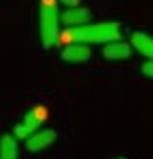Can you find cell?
I'll return each mask as SVG.
<instances>
[{
  "label": "cell",
  "mask_w": 153,
  "mask_h": 159,
  "mask_svg": "<svg viewBox=\"0 0 153 159\" xmlns=\"http://www.w3.org/2000/svg\"><path fill=\"white\" fill-rule=\"evenodd\" d=\"M122 40V27L118 21H99V23H86L78 27H65L61 32V42H80L86 46L92 44H107Z\"/></svg>",
  "instance_id": "cell-1"
},
{
  "label": "cell",
  "mask_w": 153,
  "mask_h": 159,
  "mask_svg": "<svg viewBox=\"0 0 153 159\" xmlns=\"http://www.w3.org/2000/svg\"><path fill=\"white\" fill-rule=\"evenodd\" d=\"M38 21H40V42L44 48H55L61 42V11L57 0H40L38 8Z\"/></svg>",
  "instance_id": "cell-2"
},
{
  "label": "cell",
  "mask_w": 153,
  "mask_h": 159,
  "mask_svg": "<svg viewBox=\"0 0 153 159\" xmlns=\"http://www.w3.org/2000/svg\"><path fill=\"white\" fill-rule=\"evenodd\" d=\"M46 119H49V109L44 105H34L32 109L23 115V119L19 124H15L13 136H15L17 140H27L36 130H40V126Z\"/></svg>",
  "instance_id": "cell-3"
},
{
  "label": "cell",
  "mask_w": 153,
  "mask_h": 159,
  "mask_svg": "<svg viewBox=\"0 0 153 159\" xmlns=\"http://www.w3.org/2000/svg\"><path fill=\"white\" fill-rule=\"evenodd\" d=\"M55 140H57L55 130H50V128H40V130H36V132L25 140V149H27L30 153H38V151L49 149Z\"/></svg>",
  "instance_id": "cell-4"
},
{
  "label": "cell",
  "mask_w": 153,
  "mask_h": 159,
  "mask_svg": "<svg viewBox=\"0 0 153 159\" xmlns=\"http://www.w3.org/2000/svg\"><path fill=\"white\" fill-rule=\"evenodd\" d=\"M92 55L90 46L86 44H80V42H69L61 48V59L69 65H78V63H86Z\"/></svg>",
  "instance_id": "cell-5"
},
{
  "label": "cell",
  "mask_w": 153,
  "mask_h": 159,
  "mask_svg": "<svg viewBox=\"0 0 153 159\" xmlns=\"http://www.w3.org/2000/svg\"><path fill=\"white\" fill-rule=\"evenodd\" d=\"M90 23V11L86 7H69L61 13V25L65 27H78V25Z\"/></svg>",
  "instance_id": "cell-6"
},
{
  "label": "cell",
  "mask_w": 153,
  "mask_h": 159,
  "mask_svg": "<svg viewBox=\"0 0 153 159\" xmlns=\"http://www.w3.org/2000/svg\"><path fill=\"white\" fill-rule=\"evenodd\" d=\"M103 57L107 61H128L132 57V46L124 40L107 42V44H103Z\"/></svg>",
  "instance_id": "cell-7"
},
{
  "label": "cell",
  "mask_w": 153,
  "mask_h": 159,
  "mask_svg": "<svg viewBox=\"0 0 153 159\" xmlns=\"http://www.w3.org/2000/svg\"><path fill=\"white\" fill-rule=\"evenodd\" d=\"M128 44L132 46V50H137L145 59H153V36H149L145 32H132Z\"/></svg>",
  "instance_id": "cell-8"
},
{
  "label": "cell",
  "mask_w": 153,
  "mask_h": 159,
  "mask_svg": "<svg viewBox=\"0 0 153 159\" xmlns=\"http://www.w3.org/2000/svg\"><path fill=\"white\" fill-rule=\"evenodd\" d=\"M0 159H19V140L13 134L0 136Z\"/></svg>",
  "instance_id": "cell-9"
},
{
  "label": "cell",
  "mask_w": 153,
  "mask_h": 159,
  "mask_svg": "<svg viewBox=\"0 0 153 159\" xmlns=\"http://www.w3.org/2000/svg\"><path fill=\"white\" fill-rule=\"evenodd\" d=\"M141 71H143L145 78L153 80V59H147L145 63H143V67H141Z\"/></svg>",
  "instance_id": "cell-10"
},
{
  "label": "cell",
  "mask_w": 153,
  "mask_h": 159,
  "mask_svg": "<svg viewBox=\"0 0 153 159\" xmlns=\"http://www.w3.org/2000/svg\"><path fill=\"white\" fill-rule=\"evenodd\" d=\"M57 4H63L65 8H69V7H78L80 0H57Z\"/></svg>",
  "instance_id": "cell-11"
},
{
  "label": "cell",
  "mask_w": 153,
  "mask_h": 159,
  "mask_svg": "<svg viewBox=\"0 0 153 159\" xmlns=\"http://www.w3.org/2000/svg\"><path fill=\"white\" fill-rule=\"evenodd\" d=\"M115 159H126V157H115Z\"/></svg>",
  "instance_id": "cell-12"
}]
</instances>
